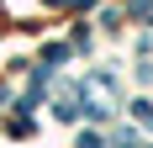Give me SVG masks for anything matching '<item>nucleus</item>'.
Wrapping results in <instances>:
<instances>
[{
	"label": "nucleus",
	"instance_id": "obj_4",
	"mask_svg": "<svg viewBox=\"0 0 153 148\" xmlns=\"http://www.w3.org/2000/svg\"><path fill=\"white\" fill-rule=\"evenodd\" d=\"M0 95H5V90H0Z\"/></svg>",
	"mask_w": 153,
	"mask_h": 148
},
{
	"label": "nucleus",
	"instance_id": "obj_1",
	"mask_svg": "<svg viewBox=\"0 0 153 148\" xmlns=\"http://www.w3.org/2000/svg\"><path fill=\"white\" fill-rule=\"evenodd\" d=\"M111 148H137V132H132V127H122V132L111 138Z\"/></svg>",
	"mask_w": 153,
	"mask_h": 148
},
{
	"label": "nucleus",
	"instance_id": "obj_3",
	"mask_svg": "<svg viewBox=\"0 0 153 148\" xmlns=\"http://www.w3.org/2000/svg\"><path fill=\"white\" fill-rule=\"evenodd\" d=\"M79 148H106V143H100L95 132H85V138H79Z\"/></svg>",
	"mask_w": 153,
	"mask_h": 148
},
{
	"label": "nucleus",
	"instance_id": "obj_2",
	"mask_svg": "<svg viewBox=\"0 0 153 148\" xmlns=\"http://www.w3.org/2000/svg\"><path fill=\"white\" fill-rule=\"evenodd\" d=\"M132 117H137L143 127H153V106H148V101H132Z\"/></svg>",
	"mask_w": 153,
	"mask_h": 148
}]
</instances>
